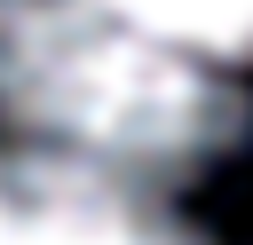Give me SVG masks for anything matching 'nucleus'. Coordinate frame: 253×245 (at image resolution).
Returning a JSON list of instances; mask_svg holds the SVG:
<instances>
[{"label": "nucleus", "instance_id": "1", "mask_svg": "<svg viewBox=\"0 0 253 245\" xmlns=\"http://www.w3.org/2000/svg\"><path fill=\"white\" fill-rule=\"evenodd\" d=\"M0 126L16 158L142 190L229 142L237 87L111 0H0Z\"/></svg>", "mask_w": 253, "mask_h": 245}, {"label": "nucleus", "instance_id": "2", "mask_svg": "<svg viewBox=\"0 0 253 245\" xmlns=\"http://www.w3.org/2000/svg\"><path fill=\"white\" fill-rule=\"evenodd\" d=\"M0 245H198V237L166 221L142 190L8 150L0 158Z\"/></svg>", "mask_w": 253, "mask_h": 245}, {"label": "nucleus", "instance_id": "3", "mask_svg": "<svg viewBox=\"0 0 253 245\" xmlns=\"http://www.w3.org/2000/svg\"><path fill=\"white\" fill-rule=\"evenodd\" d=\"M111 8L221 71H253V0H111Z\"/></svg>", "mask_w": 253, "mask_h": 245}]
</instances>
